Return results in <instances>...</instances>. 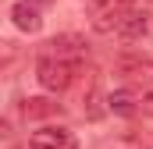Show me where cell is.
<instances>
[{
	"label": "cell",
	"mask_w": 153,
	"mask_h": 149,
	"mask_svg": "<svg viewBox=\"0 0 153 149\" xmlns=\"http://www.w3.org/2000/svg\"><path fill=\"white\" fill-rule=\"evenodd\" d=\"M39 57H53V60H61V64L78 68V64L89 57V46H85V39H82V36L64 32V36H53L50 43H43V53H39Z\"/></svg>",
	"instance_id": "1"
},
{
	"label": "cell",
	"mask_w": 153,
	"mask_h": 149,
	"mask_svg": "<svg viewBox=\"0 0 153 149\" xmlns=\"http://www.w3.org/2000/svg\"><path fill=\"white\" fill-rule=\"evenodd\" d=\"M78 68H71V64H61V60H53V57H39L36 64V78L43 89H50V92H64L68 85H71V74H75Z\"/></svg>",
	"instance_id": "2"
},
{
	"label": "cell",
	"mask_w": 153,
	"mask_h": 149,
	"mask_svg": "<svg viewBox=\"0 0 153 149\" xmlns=\"http://www.w3.org/2000/svg\"><path fill=\"white\" fill-rule=\"evenodd\" d=\"M93 7V29L96 32H114L117 18L125 11H132V0H85Z\"/></svg>",
	"instance_id": "3"
},
{
	"label": "cell",
	"mask_w": 153,
	"mask_h": 149,
	"mask_svg": "<svg viewBox=\"0 0 153 149\" xmlns=\"http://www.w3.org/2000/svg\"><path fill=\"white\" fill-rule=\"evenodd\" d=\"M29 149H78V142L64 128H43L29 139Z\"/></svg>",
	"instance_id": "4"
},
{
	"label": "cell",
	"mask_w": 153,
	"mask_h": 149,
	"mask_svg": "<svg viewBox=\"0 0 153 149\" xmlns=\"http://www.w3.org/2000/svg\"><path fill=\"white\" fill-rule=\"evenodd\" d=\"M121 39H143L146 32H150V14L146 11H125L121 18H117V29H114Z\"/></svg>",
	"instance_id": "5"
},
{
	"label": "cell",
	"mask_w": 153,
	"mask_h": 149,
	"mask_svg": "<svg viewBox=\"0 0 153 149\" xmlns=\"http://www.w3.org/2000/svg\"><path fill=\"white\" fill-rule=\"evenodd\" d=\"M11 21H14V29L18 32H39L43 29V14H39L36 4H29V0H22V4H14V11H11Z\"/></svg>",
	"instance_id": "6"
},
{
	"label": "cell",
	"mask_w": 153,
	"mask_h": 149,
	"mask_svg": "<svg viewBox=\"0 0 153 149\" xmlns=\"http://www.w3.org/2000/svg\"><path fill=\"white\" fill-rule=\"evenodd\" d=\"M117 71L125 74V78H132V82H153V60L146 57H121L117 60Z\"/></svg>",
	"instance_id": "7"
},
{
	"label": "cell",
	"mask_w": 153,
	"mask_h": 149,
	"mask_svg": "<svg viewBox=\"0 0 153 149\" xmlns=\"http://www.w3.org/2000/svg\"><path fill=\"white\" fill-rule=\"evenodd\" d=\"M25 117L29 121H43V117H57L61 114V103H53V100H46V96H32V100H25Z\"/></svg>",
	"instance_id": "8"
},
{
	"label": "cell",
	"mask_w": 153,
	"mask_h": 149,
	"mask_svg": "<svg viewBox=\"0 0 153 149\" xmlns=\"http://www.w3.org/2000/svg\"><path fill=\"white\" fill-rule=\"evenodd\" d=\"M22 60H25V50L14 39H0V74H11Z\"/></svg>",
	"instance_id": "9"
},
{
	"label": "cell",
	"mask_w": 153,
	"mask_h": 149,
	"mask_svg": "<svg viewBox=\"0 0 153 149\" xmlns=\"http://www.w3.org/2000/svg\"><path fill=\"white\" fill-rule=\"evenodd\" d=\"M107 110L117 114V117H132L135 114V92H128V89H117L107 96Z\"/></svg>",
	"instance_id": "10"
},
{
	"label": "cell",
	"mask_w": 153,
	"mask_h": 149,
	"mask_svg": "<svg viewBox=\"0 0 153 149\" xmlns=\"http://www.w3.org/2000/svg\"><path fill=\"white\" fill-rule=\"evenodd\" d=\"M107 149H153V142L146 135H139V131H125L114 142H107Z\"/></svg>",
	"instance_id": "11"
},
{
	"label": "cell",
	"mask_w": 153,
	"mask_h": 149,
	"mask_svg": "<svg viewBox=\"0 0 153 149\" xmlns=\"http://www.w3.org/2000/svg\"><path fill=\"white\" fill-rule=\"evenodd\" d=\"M139 110L153 117V82H150V85H143V89L135 92V114H139Z\"/></svg>",
	"instance_id": "12"
},
{
	"label": "cell",
	"mask_w": 153,
	"mask_h": 149,
	"mask_svg": "<svg viewBox=\"0 0 153 149\" xmlns=\"http://www.w3.org/2000/svg\"><path fill=\"white\" fill-rule=\"evenodd\" d=\"M0 139H11V121L0 117Z\"/></svg>",
	"instance_id": "13"
},
{
	"label": "cell",
	"mask_w": 153,
	"mask_h": 149,
	"mask_svg": "<svg viewBox=\"0 0 153 149\" xmlns=\"http://www.w3.org/2000/svg\"><path fill=\"white\" fill-rule=\"evenodd\" d=\"M29 4H50V0H29Z\"/></svg>",
	"instance_id": "14"
}]
</instances>
